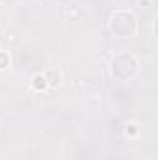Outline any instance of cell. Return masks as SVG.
Masks as SVG:
<instances>
[{
    "label": "cell",
    "mask_w": 158,
    "mask_h": 160,
    "mask_svg": "<svg viewBox=\"0 0 158 160\" xmlns=\"http://www.w3.org/2000/svg\"><path fill=\"white\" fill-rule=\"evenodd\" d=\"M136 30V19L128 11H117L112 17V32L117 34L119 38L132 36Z\"/></svg>",
    "instance_id": "6da1fadb"
},
{
    "label": "cell",
    "mask_w": 158,
    "mask_h": 160,
    "mask_svg": "<svg viewBox=\"0 0 158 160\" xmlns=\"http://www.w3.org/2000/svg\"><path fill=\"white\" fill-rule=\"evenodd\" d=\"M136 60L132 58V56H128V54H121L117 56L114 62H112V73L121 80H126L130 78L134 73H136Z\"/></svg>",
    "instance_id": "7a4b0ae2"
},
{
    "label": "cell",
    "mask_w": 158,
    "mask_h": 160,
    "mask_svg": "<svg viewBox=\"0 0 158 160\" xmlns=\"http://www.w3.org/2000/svg\"><path fill=\"white\" fill-rule=\"evenodd\" d=\"M45 78H48L47 80L48 84H58V82H60V71H48V73L45 75Z\"/></svg>",
    "instance_id": "3957f363"
},
{
    "label": "cell",
    "mask_w": 158,
    "mask_h": 160,
    "mask_svg": "<svg viewBox=\"0 0 158 160\" xmlns=\"http://www.w3.org/2000/svg\"><path fill=\"white\" fill-rule=\"evenodd\" d=\"M45 86H47V78H45V77H39V75L34 77V88H36V89H43Z\"/></svg>",
    "instance_id": "277c9868"
},
{
    "label": "cell",
    "mask_w": 158,
    "mask_h": 160,
    "mask_svg": "<svg viewBox=\"0 0 158 160\" xmlns=\"http://www.w3.org/2000/svg\"><path fill=\"white\" fill-rule=\"evenodd\" d=\"M6 65H7V56L4 52H0V69H4Z\"/></svg>",
    "instance_id": "5b68a950"
}]
</instances>
